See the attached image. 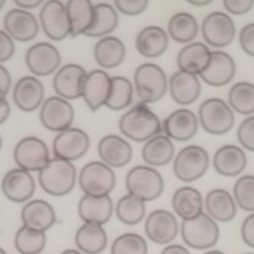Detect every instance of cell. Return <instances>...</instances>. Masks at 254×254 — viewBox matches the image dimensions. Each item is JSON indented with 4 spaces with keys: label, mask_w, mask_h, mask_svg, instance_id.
Listing matches in <instances>:
<instances>
[{
    "label": "cell",
    "mask_w": 254,
    "mask_h": 254,
    "mask_svg": "<svg viewBox=\"0 0 254 254\" xmlns=\"http://www.w3.org/2000/svg\"><path fill=\"white\" fill-rule=\"evenodd\" d=\"M119 129L124 137L133 142H147L161 133L163 126L158 115L147 104L138 103L129 108L119 120Z\"/></svg>",
    "instance_id": "obj_1"
},
{
    "label": "cell",
    "mask_w": 254,
    "mask_h": 254,
    "mask_svg": "<svg viewBox=\"0 0 254 254\" xmlns=\"http://www.w3.org/2000/svg\"><path fill=\"white\" fill-rule=\"evenodd\" d=\"M77 170L71 161L52 158L39 171L38 182L44 192L52 197H64L73 190Z\"/></svg>",
    "instance_id": "obj_2"
},
{
    "label": "cell",
    "mask_w": 254,
    "mask_h": 254,
    "mask_svg": "<svg viewBox=\"0 0 254 254\" xmlns=\"http://www.w3.org/2000/svg\"><path fill=\"white\" fill-rule=\"evenodd\" d=\"M133 87L143 104H153L168 92L169 78L163 67L153 63H144L133 73Z\"/></svg>",
    "instance_id": "obj_3"
},
{
    "label": "cell",
    "mask_w": 254,
    "mask_h": 254,
    "mask_svg": "<svg viewBox=\"0 0 254 254\" xmlns=\"http://www.w3.org/2000/svg\"><path fill=\"white\" fill-rule=\"evenodd\" d=\"M125 186L128 194L143 202H153L164 192V179L157 169L148 165H136L126 175Z\"/></svg>",
    "instance_id": "obj_4"
},
{
    "label": "cell",
    "mask_w": 254,
    "mask_h": 254,
    "mask_svg": "<svg viewBox=\"0 0 254 254\" xmlns=\"http://www.w3.org/2000/svg\"><path fill=\"white\" fill-rule=\"evenodd\" d=\"M180 234L190 248L204 251L218 243L220 229L218 222L213 220L206 213H202L190 220H182L180 225Z\"/></svg>",
    "instance_id": "obj_5"
},
{
    "label": "cell",
    "mask_w": 254,
    "mask_h": 254,
    "mask_svg": "<svg viewBox=\"0 0 254 254\" xmlns=\"http://www.w3.org/2000/svg\"><path fill=\"white\" fill-rule=\"evenodd\" d=\"M210 165V158L203 147L190 144L175 154L173 170L177 180L186 184L198 181L204 176Z\"/></svg>",
    "instance_id": "obj_6"
},
{
    "label": "cell",
    "mask_w": 254,
    "mask_h": 254,
    "mask_svg": "<svg viewBox=\"0 0 254 254\" xmlns=\"http://www.w3.org/2000/svg\"><path fill=\"white\" fill-rule=\"evenodd\" d=\"M198 121L205 132L214 136H221L234 127L235 113L221 98H208L199 105Z\"/></svg>",
    "instance_id": "obj_7"
},
{
    "label": "cell",
    "mask_w": 254,
    "mask_h": 254,
    "mask_svg": "<svg viewBox=\"0 0 254 254\" xmlns=\"http://www.w3.org/2000/svg\"><path fill=\"white\" fill-rule=\"evenodd\" d=\"M79 189L86 195L103 197L109 195L116 185V175L103 161H89L78 175Z\"/></svg>",
    "instance_id": "obj_8"
},
{
    "label": "cell",
    "mask_w": 254,
    "mask_h": 254,
    "mask_svg": "<svg viewBox=\"0 0 254 254\" xmlns=\"http://www.w3.org/2000/svg\"><path fill=\"white\" fill-rule=\"evenodd\" d=\"M205 44L220 50L229 47L236 37V25L227 12L213 11L208 14L200 26Z\"/></svg>",
    "instance_id": "obj_9"
},
{
    "label": "cell",
    "mask_w": 254,
    "mask_h": 254,
    "mask_svg": "<svg viewBox=\"0 0 254 254\" xmlns=\"http://www.w3.org/2000/svg\"><path fill=\"white\" fill-rule=\"evenodd\" d=\"M38 22L43 33L52 41H64L70 36V20L65 4L60 0H48L42 5Z\"/></svg>",
    "instance_id": "obj_10"
},
{
    "label": "cell",
    "mask_w": 254,
    "mask_h": 254,
    "mask_svg": "<svg viewBox=\"0 0 254 254\" xmlns=\"http://www.w3.org/2000/svg\"><path fill=\"white\" fill-rule=\"evenodd\" d=\"M14 160L18 169L33 173L41 171L50 160L47 143L36 136L23 137L14 148Z\"/></svg>",
    "instance_id": "obj_11"
},
{
    "label": "cell",
    "mask_w": 254,
    "mask_h": 254,
    "mask_svg": "<svg viewBox=\"0 0 254 254\" xmlns=\"http://www.w3.org/2000/svg\"><path fill=\"white\" fill-rule=\"evenodd\" d=\"M75 120V109L68 100L58 95L44 99L39 108V121L44 128L52 132H63L72 127Z\"/></svg>",
    "instance_id": "obj_12"
},
{
    "label": "cell",
    "mask_w": 254,
    "mask_h": 254,
    "mask_svg": "<svg viewBox=\"0 0 254 254\" xmlns=\"http://www.w3.org/2000/svg\"><path fill=\"white\" fill-rule=\"evenodd\" d=\"M25 63L32 76L47 77L55 73L62 64V54L57 47L48 42H38L26 52Z\"/></svg>",
    "instance_id": "obj_13"
},
{
    "label": "cell",
    "mask_w": 254,
    "mask_h": 254,
    "mask_svg": "<svg viewBox=\"0 0 254 254\" xmlns=\"http://www.w3.org/2000/svg\"><path fill=\"white\" fill-rule=\"evenodd\" d=\"M91 147V138L83 129L70 127L59 132L53 141V154L55 158L75 161L86 155Z\"/></svg>",
    "instance_id": "obj_14"
},
{
    "label": "cell",
    "mask_w": 254,
    "mask_h": 254,
    "mask_svg": "<svg viewBox=\"0 0 254 254\" xmlns=\"http://www.w3.org/2000/svg\"><path fill=\"white\" fill-rule=\"evenodd\" d=\"M144 231L149 241L155 245H170L179 235L180 225L171 211L157 209L145 218Z\"/></svg>",
    "instance_id": "obj_15"
},
{
    "label": "cell",
    "mask_w": 254,
    "mask_h": 254,
    "mask_svg": "<svg viewBox=\"0 0 254 254\" xmlns=\"http://www.w3.org/2000/svg\"><path fill=\"white\" fill-rule=\"evenodd\" d=\"M87 71L78 64H66L59 67L53 78V88L58 97L65 100H76L82 98Z\"/></svg>",
    "instance_id": "obj_16"
},
{
    "label": "cell",
    "mask_w": 254,
    "mask_h": 254,
    "mask_svg": "<svg viewBox=\"0 0 254 254\" xmlns=\"http://www.w3.org/2000/svg\"><path fill=\"white\" fill-rule=\"evenodd\" d=\"M164 134L169 137L171 141L187 142L197 134L199 128L198 116L192 110L186 108L173 111L161 124Z\"/></svg>",
    "instance_id": "obj_17"
},
{
    "label": "cell",
    "mask_w": 254,
    "mask_h": 254,
    "mask_svg": "<svg viewBox=\"0 0 254 254\" xmlns=\"http://www.w3.org/2000/svg\"><path fill=\"white\" fill-rule=\"evenodd\" d=\"M1 192L14 203H27L36 192V181L28 171L11 169L1 180Z\"/></svg>",
    "instance_id": "obj_18"
},
{
    "label": "cell",
    "mask_w": 254,
    "mask_h": 254,
    "mask_svg": "<svg viewBox=\"0 0 254 254\" xmlns=\"http://www.w3.org/2000/svg\"><path fill=\"white\" fill-rule=\"evenodd\" d=\"M44 84L36 76L18 78L12 88V100L21 111L32 113L42 107L44 102Z\"/></svg>",
    "instance_id": "obj_19"
},
{
    "label": "cell",
    "mask_w": 254,
    "mask_h": 254,
    "mask_svg": "<svg viewBox=\"0 0 254 254\" xmlns=\"http://www.w3.org/2000/svg\"><path fill=\"white\" fill-rule=\"evenodd\" d=\"M39 22L31 11L15 9L9 10L4 16V31L17 42H31L38 36Z\"/></svg>",
    "instance_id": "obj_20"
},
{
    "label": "cell",
    "mask_w": 254,
    "mask_h": 254,
    "mask_svg": "<svg viewBox=\"0 0 254 254\" xmlns=\"http://www.w3.org/2000/svg\"><path fill=\"white\" fill-rule=\"evenodd\" d=\"M111 89V77L107 71L93 70L87 72L84 79L82 98L91 111H98L100 108L105 107L109 99Z\"/></svg>",
    "instance_id": "obj_21"
},
{
    "label": "cell",
    "mask_w": 254,
    "mask_h": 254,
    "mask_svg": "<svg viewBox=\"0 0 254 254\" xmlns=\"http://www.w3.org/2000/svg\"><path fill=\"white\" fill-rule=\"evenodd\" d=\"M236 63L224 50H213L208 67L199 75V78L211 87H224L236 75Z\"/></svg>",
    "instance_id": "obj_22"
},
{
    "label": "cell",
    "mask_w": 254,
    "mask_h": 254,
    "mask_svg": "<svg viewBox=\"0 0 254 254\" xmlns=\"http://www.w3.org/2000/svg\"><path fill=\"white\" fill-rule=\"evenodd\" d=\"M98 155L100 161L111 169L125 168L132 160L133 150L129 142L119 134H107L98 143Z\"/></svg>",
    "instance_id": "obj_23"
},
{
    "label": "cell",
    "mask_w": 254,
    "mask_h": 254,
    "mask_svg": "<svg viewBox=\"0 0 254 254\" xmlns=\"http://www.w3.org/2000/svg\"><path fill=\"white\" fill-rule=\"evenodd\" d=\"M168 89L170 92V97L176 104L187 107L199 98L202 83L198 76L179 70L169 78Z\"/></svg>",
    "instance_id": "obj_24"
},
{
    "label": "cell",
    "mask_w": 254,
    "mask_h": 254,
    "mask_svg": "<svg viewBox=\"0 0 254 254\" xmlns=\"http://www.w3.org/2000/svg\"><path fill=\"white\" fill-rule=\"evenodd\" d=\"M23 226L32 230L46 232L57 222V213L49 202L44 199H31L25 203L21 210Z\"/></svg>",
    "instance_id": "obj_25"
},
{
    "label": "cell",
    "mask_w": 254,
    "mask_h": 254,
    "mask_svg": "<svg viewBox=\"0 0 254 254\" xmlns=\"http://www.w3.org/2000/svg\"><path fill=\"white\" fill-rule=\"evenodd\" d=\"M248 159L245 150L236 144H225L213 157V166L219 175L225 177L240 176L247 166Z\"/></svg>",
    "instance_id": "obj_26"
},
{
    "label": "cell",
    "mask_w": 254,
    "mask_h": 254,
    "mask_svg": "<svg viewBox=\"0 0 254 254\" xmlns=\"http://www.w3.org/2000/svg\"><path fill=\"white\" fill-rule=\"evenodd\" d=\"M77 213L83 224H95L103 226L113 216V199L110 195L92 197L84 194L78 202Z\"/></svg>",
    "instance_id": "obj_27"
},
{
    "label": "cell",
    "mask_w": 254,
    "mask_h": 254,
    "mask_svg": "<svg viewBox=\"0 0 254 254\" xmlns=\"http://www.w3.org/2000/svg\"><path fill=\"white\" fill-rule=\"evenodd\" d=\"M210 57L211 50L205 43L192 42V43L186 44L177 54V67L180 68V71L199 77L200 73L208 67Z\"/></svg>",
    "instance_id": "obj_28"
},
{
    "label": "cell",
    "mask_w": 254,
    "mask_h": 254,
    "mask_svg": "<svg viewBox=\"0 0 254 254\" xmlns=\"http://www.w3.org/2000/svg\"><path fill=\"white\" fill-rule=\"evenodd\" d=\"M169 36L160 26H145L136 37V49L142 57L155 59L169 48Z\"/></svg>",
    "instance_id": "obj_29"
},
{
    "label": "cell",
    "mask_w": 254,
    "mask_h": 254,
    "mask_svg": "<svg viewBox=\"0 0 254 254\" xmlns=\"http://www.w3.org/2000/svg\"><path fill=\"white\" fill-rule=\"evenodd\" d=\"M206 214L216 222H229L237 215V204L231 193L226 190L215 189L206 193L204 199Z\"/></svg>",
    "instance_id": "obj_30"
},
{
    "label": "cell",
    "mask_w": 254,
    "mask_h": 254,
    "mask_svg": "<svg viewBox=\"0 0 254 254\" xmlns=\"http://www.w3.org/2000/svg\"><path fill=\"white\" fill-rule=\"evenodd\" d=\"M93 55L95 63L105 70L116 68L124 63L126 58L125 43L120 38L108 36L98 39L94 44Z\"/></svg>",
    "instance_id": "obj_31"
},
{
    "label": "cell",
    "mask_w": 254,
    "mask_h": 254,
    "mask_svg": "<svg viewBox=\"0 0 254 254\" xmlns=\"http://www.w3.org/2000/svg\"><path fill=\"white\" fill-rule=\"evenodd\" d=\"M142 158L148 166L154 169L166 166L175 158L174 142L166 134H155L143 145Z\"/></svg>",
    "instance_id": "obj_32"
},
{
    "label": "cell",
    "mask_w": 254,
    "mask_h": 254,
    "mask_svg": "<svg viewBox=\"0 0 254 254\" xmlns=\"http://www.w3.org/2000/svg\"><path fill=\"white\" fill-rule=\"evenodd\" d=\"M171 205L179 218H181L182 220H190L203 213L204 199L197 189L184 186L174 192Z\"/></svg>",
    "instance_id": "obj_33"
},
{
    "label": "cell",
    "mask_w": 254,
    "mask_h": 254,
    "mask_svg": "<svg viewBox=\"0 0 254 254\" xmlns=\"http://www.w3.org/2000/svg\"><path fill=\"white\" fill-rule=\"evenodd\" d=\"M75 245L83 254H100L108 246L107 231L100 225H81L75 234Z\"/></svg>",
    "instance_id": "obj_34"
},
{
    "label": "cell",
    "mask_w": 254,
    "mask_h": 254,
    "mask_svg": "<svg viewBox=\"0 0 254 254\" xmlns=\"http://www.w3.org/2000/svg\"><path fill=\"white\" fill-rule=\"evenodd\" d=\"M119 26V12L109 2H99L94 5L93 21L91 27L84 33L91 38H104L110 36Z\"/></svg>",
    "instance_id": "obj_35"
},
{
    "label": "cell",
    "mask_w": 254,
    "mask_h": 254,
    "mask_svg": "<svg viewBox=\"0 0 254 254\" xmlns=\"http://www.w3.org/2000/svg\"><path fill=\"white\" fill-rule=\"evenodd\" d=\"M65 6L70 20V36L72 38L84 36L93 21L94 4L91 0H68Z\"/></svg>",
    "instance_id": "obj_36"
},
{
    "label": "cell",
    "mask_w": 254,
    "mask_h": 254,
    "mask_svg": "<svg viewBox=\"0 0 254 254\" xmlns=\"http://www.w3.org/2000/svg\"><path fill=\"white\" fill-rule=\"evenodd\" d=\"M199 32L198 21L192 14L180 11L174 14L168 22V36L176 43L190 44L197 38Z\"/></svg>",
    "instance_id": "obj_37"
},
{
    "label": "cell",
    "mask_w": 254,
    "mask_h": 254,
    "mask_svg": "<svg viewBox=\"0 0 254 254\" xmlns=\"http://www.w3.org/2000/svg\"><path fill=\"white\" fill-rule=\"evenodd\" d=\"M227 104L232 111L241 115L251 116L254 114V84L241 81L230 88L227 94Z\"/></svg>",
    "instance_id": "obj_38"
},
{
    "label": "cell",
    "mask_w": 254,
    "mask_h": 254,
    "mask_svg": "<svg viewBox=\"0 0 254 254\" xmlns=\"http://www.w3.org/2000/svg\"><path fill=\"white\" fill-rule=\"evenodd\" d=\"M116 218L126 226H134L145 218V203L134 195L128 194L121 197L114 208Z\"/></svg>",
    "instance_id": "obj_39"
},
{
    "label": "cell",
    "mask_w": 254,
    "mask_h": 254,
    "mask_svg": "<svg viewBox=\"0 0 254 254\" xmlns=\"http://www.w3.org/2000/svg\"><path fill=\"white\" fill-rule=\"evenodd\" d=\"M133 83L129 78L125 76H114L111 77L110 95L105 107L114 111L127 109L133 100Z\"/></svg>",
    "instance_id": "obj_40"
},
{
    "label": "cell",
    "mask_w": 254,
    "mask_h": 254,
    "mask_svg": "<svg viewBox=\"0 0 254 254\" xmlns=\"http://www.w3.org/2000/svg\"><path fill=\"white\" fill-rule=\"evenodd\" d=\"M15 248L20 254H41L47 245L46 232L21 226L14 238Z\"/></svg>",
    "instance_id": "obj_41"
},
{
    "label": "cell",
    "mask_w": 254,
    "mask_h": 254,
    "mask_svg": "<svg viewBox=\"0 0 254 254\" xmlns=\"http://www.w3.org/2000/svg\"><path fill=\"white\" fill-rule=\"evenodd\" d=\"M111 254H148V243L145 238L134 232H126L114 240Z\"/></svg>",
    "instance_id": "obj_42"
},
{
    "label": "cell",
    "mask_w": 254,
    "mask_h": 254,
    "mask_svg": "<svg viewBox=\"0 0 254 254\" xmlns=\"http://www.w3.org/2000/svg\"><path fill=\"white\" fill-rule=\"evenodd\" d=\"M232 197L237 206L248 213H254V176L245 175L238 177L234 185Z\"/></svg>",
    "instance_id": "obj_43"
},
{
    "label": "cell",
    "mask_w": 254,
    "mask_h": 254,
    "mask_svg": "<svg viewBox=\"0 0 254 254\" xmlns=\"http://www.w3.org/2000/svg\"><path fill=\"white\" fill-rule=\"evenodd\" d=\"M237 139L242 149L254 153V115L247 116L237 128Z\"/></svg>",
    "instance_id": "obj_44"
},
{
    "label": "cell",
    "mask_w": 254,
    "mask_h": 254,
    "mask_svg": "<svg viewBox=\"0 0 254 254\" xmlns=\"http://www.w3.org/2000/svg\"><path fill=\"white\" fill-rule=\"evenodd\" d=\"M114 7L116 11L126 16H137L147 9L149 2L148 0H115Z\"/></svg>",
    "instance_id": "obj_45"
},
{
    "label": "cell",
    "mask_w": 254,
    "mask_h": 254,
    "mask_svg": "<svg viewBox=\"0 0 254 254\" xmlns=\"http://www.w3.org/2000/svg\"><path fill=\"white\" fill-rule=\"evenodd\" d=\"M241 49L250 57L254 58V22L243 26L238 36Z\"/></svg>",
    "instance_id": "obj_46"
},
{
    "label": "cell",
    "mask_w": 254,
    "mask_h": 254,
    "mask_svg": "<svg viewBox=\"0 0 254 254\" xmlns=\"http://www.w3.org/2000/svg\"><path fill=\"white\" fill-rule=\"evenodd\" d=\"M222 5L229 14L241 16L252 10L254 0H224Z\"/></svg>",
    "instance_id": "obj_47"
},
{
    "label": "cell",
    "mask_w": 254,
    "mask_h": 254,
    "mask_svg": "<svg viewBox=\"0 0 254 254\" xmlns=\"http://www.w3.org/2000/svg\"><path fill=\"white\" fill-rule=\"evenodd\" d=\"M15 42L4 30H0V64L6 63L14 57Z\"/></svg>",
    "instance_id": "obj_48"
},
{
    "label": "cell",
    "mask_w": 254,
    "mask_h": 254,
    "mask_svg": "<svg viewBox=\"0 0 254 254\" xmlns=\"http://www.w3.org/2000/svg\"><path fill=\"white\" fill-rule=\"evenodd\" d=\"M241 237L248 247L254 248V213H251L241 225Z\"/></svg>",
    "instance_id": "obj_49"
},
{
    "label": "cell",
    "mask_w": 254,
    "mask_h": 254,
    "mask_svg": "<svg viewBox=\"0 0 254 254\" xmlns=\"http://www.w3.org/2000/svg\"><path fill=\"white\" fill-rule=\"evenodd\" d=\"M11 89V75L6 67L0 64V98H6Z\"/></svg>",
    "instance_id": "obj_50"
},
{
    "label": "cell",
    "mask_w": 254,
    "mask_h": 254,
    "mask_svg": "<svg viewBox=\"0 0 254 254\" xmlns=\"http://www.w3.org/2000/svg\"><path fill=\"white\" fill-rule=\"evenodd\" d=\"M14 4L18 9L30 11L32 9H37V7L42 6L44 4V1L43 0H15Z\"/></svg>",
    "instance_id": "obj_51"
},
{
    "label": "cell",
    "mask_w": 254,
    "mask_h": 254,
    "mask_svg": "<svg viewBox=\"0 0 254 254\" xmlns=\"http://www.w3.org/2000/svg\"><path fill=\"white\" fill-rule=\"evenodd\" d=\"M10 113H11V109H10L7 99L6 98H0V125H2L9 119Z\"/></svg>",
    "instance_id": "obj_52"
},
{
    "label": "cell",
    "mask_w": 254,
    "mask_h": 254,
    "mask_svg": "<svg viewBox=\"0 0 254 254\" xmlns=\"http://www.w3.org/2000/svg\"><path fill=\"white\" fill-rule=\"evenodd\" d=\"M160 254H190V251L187 250L185 246L182 245H168L163 251H161Z\"/></svg>",
    "instance_id": "obj_53"
},
{
    "label": "cell",
    "mask_w": 254,
    "mask_h": 254,
    "mask_svg": "<svg viewBox=\"0 0 254 254\" xmlns=\"http://www.w3.org/2000/svg\"><path fill=\"white\" fill-rule=\"evenodd\" d=\"M187 2H189L190 5H193V6L202 7L211 4V0H187Z\"/></svg>",
    "instance_id": "obj_54"
},
{
    "label": "cell",
    "mask_w": 254,
    "mask_h": 254,
    "mask_svg": "<svg viewBox=\"0 0 254 254\" xmlns=\"http://www.w3.org/2000/svg\"><path fill=\"white\" fill-rule=\"evenodd\" d=\"M60 254H83L82 252H79L78 250H66L62 252Z\"/></svg>",
    "instance_id": "obj_55"
},
{
    "label": "cell",
    "mask_w": 254,
    "mask_h": 254,
    "mask_svg": "<svg viewBox=\"0 0 254 254\" xmlns=\"http://www.w3.org/2000/svg\"><path fill=\"white\" fill-rule=\"evenodd\" d=\"M203 254H225V253L221 252V251L214 250V251H208V252H205V253H203Z\"/></svg>",
    "instance_id": "obj_56"
},
{
    "label": "cell",
    "mask_w": 254,
    "mask_h": 254,
    "mask_svg": "<svg viewBox=\"0 0 254 254\" xmlns=\"http://www.w3.org/2000/svg\"><path fill=\"white\" fill-rule=\"evenodd\" d=\"M5 6V0H0V10Z\"/></svg>",
    "instance_id": "obj_57"
},
{
    "label": "cell",
    "mask_w": 254,
    "mask_h": 254,
    "mask_svg": "<svg viewBox=\"0 0 254 254\" xmlns=\"http://www.w3.org/2000/svg\"><path fill=\"white\" fill-rule=\"evenodd\" d=\"M1 147H2V138L1 136H0V150H1Z\"/></svg>",
    "instance_id": "obj_58"
},
{
    "label": "cell",
    "mask_w": 254,
    "mask_h": 254,
    "mask_svg": "<svg viewBox=\"0 0 254 254\" xmlns=\"http://www.w3.org/2000/svg\"><path fill=\"white\" fill-rule=\"evenodd\" d=\"M0 254H6V252H5V251L2 250V248H0Z\"/></svg>",
    "instance_id": "obj_59"
},
{
    "label": "cell",
    "mask_w": 254,
    "mask_h": 254,
    "mask_svg": "<svg viewBox=\"0 0 254 254\" xmlns=\"http://www.w3.org/2000/svg\"><path fill=\"white\" fill-rule=\"evenodd\" d=\"M246 254H254V253H246Z\"/></svg>",
    "instance_id": "obj_60"
}]
</instances>
